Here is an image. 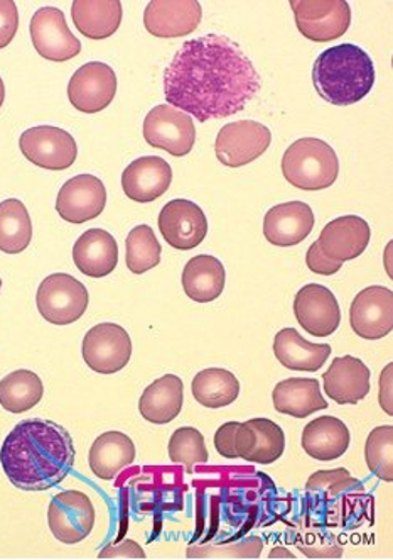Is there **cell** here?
Here are the masks:
<instances>
[{"mask_svg":"<svg viewBox=\"0 0 393 560\" xmlns=\"http://www.w3.org/2000/svg\"><path fill=\"white\" fill-rule=\"evenodd\" d=\"M260 75L237 43L206 34L181 46L164 71V97L200 122L240 113L259 94Z\"/></svg>","mask_w":393,"mask_h":560,"instance_id":"1","label":"cell"},{"mask_svg":"<svg viewBox=\"0 0 393 560\" xmlns=\"http://www.w3.org/2000/svg\"><path fill=\"white\" fill-rule=\"evenodd\" d=\"M74 457L70 432L51 420L19 422L0 447V464L9 481L29 493L61 485L73 469Z\"/></svg>","mask_w":393,"mask_h":560,"instance_id":"2","label":"cell"},{"mask_svg":"<svg viewBox=\"0 0 393 560\" xmlns=\"http://www.w3.org/2000/svg\"><path fill=\"white\" fill-rule=\"evenodd\" d=\"M312 82L321 98L346 107L370 94L376 85V67L365 49L346 43L321 52L312 68Z\"/></svg>","mask_w":393,"mask_h":560,"instance_id":"3","label":"cell"},{"mask_svg":"<svg viewBox=\"0 0 393 560\" xmlns=\"http://www.w3.org/2000/svg\"><path fill=\"white\" fill-rule=\"evenodd\" d=\"M283 173L293 187L308 191L324 190L338 179V154L323 139H297L284 153Z\"/></svg>","mask_w":393,"mask_h":560,"instance_id":"4","label":"cell"},{"mask_svg":"<svg viewBox=\"0 0 393 560\" xmlns=\"http://www.w3.org/2000/svg\"><path fill=\"white\" fill-rule=\"evenodd\" d=\"M88 302L85 284L71 275H49L37 288V311L52 325H70L80 320L88 308Z\"/></svg>","mask_w":393,"mask_h":560,"instance_id":"5","label":"cell"},{"mask_svg":"<svg viewBox=\"0 0 393 560\" xmlns=\"http://www.w3.org/2000/svg\"><path fill=\"white\" fill-rule=\"evenodd\" d=\"M290 8L297 30L311 42L342 38L352 24V9L345 0H293Z\"/></svg>","mask_w":393,"mask_h":560,"instance_id":"6","label":"cell"},{"mask_svg":"<svg viewBox=\"0 0 393 560\" xmlns=\"http://www.w3.org/2000/svg\"><path fill=\"white\" fill-rule=\"evenodd\" d=\"M272 132L257 120H237L219 129L215 151L222 165L240 168L262 156L271 147Z\"/></svg>","mask_w":393,"mask_h":560,"instance_id":"7","label":"cell"},{"mask_svg":"<svg viewBox=\"0 0 393 560\" xmlns=\"http://www.w3.org/2000/svg\"><path fill=\"white\" fill-rule=\"evenodd\" d=\"M82 354L90 370L110 376L129 364L132 358V340L123 327L105 322L86 332Z\"/></svg>","mask_w":393,"mask_h":560,"instance_id":"8","label":"cell"},{"mask_svg":"<svg viewBox=\"0 0 393 560\" xmlns=\"http://www.w3.org/2000/svg\"><path fill=\"white\" fill-rule=\"evenodd\" d=\"M144 139L148 147L159 148L176 158L193 150L196 129L193 119L172 105H157L144 119Z\"/></svg>","mask_w":393,"mask_h":560,"instance_id":"9","label":"cell"},{"mask_svg":"<svg viewBox=\"0 0 393 560\" xmlns=\"http://www.w3.org/2000/svg\"><path fill=\"white\" fill-rule=\"evenodd\" d=\"M95 506L82 491L68 490L56 494L49 503V530L56 540L67 546L80 544L88 538L95 527Z\"/></svg>","mask_w":393,"mask_h":560,"instance_id":"10","label":"cell"},{"mask_svg":"<svg viewBox=\"0 0 393 560\" xmlns=\"http://www.w3.org/2000/svg\"><path fill=\"white\" fill-rule=\"evenodd\" d=\"M19 148L33 165L49 172L70 168L79 156V147L73 136L55 126L27 129L19 139Z\"/></svg>","mask_w":393,"mask_h":560,"instance_id":"11","label":"cell"},{"mask_svg":"<svg viewBox=\"0 0 393 560\" xmlns=\"http://www.w3.org/2000/svg\"><path fill=\"white\" fill-rule=\"evenodd\" d=\"M29 30L34 48L46 60L64 63L82 52V43L74 38L60 9L41 8L34 12Z\"/></svg>","mask_w":393,"mask_h":560,"instance_id":"12","label":"cell"},{"mask_svg":"<svg viewBox=\"0 0 393 560\" xmlns=\"http://www.w3.org/2000/svg\"><path fill=\"white\" fill-rule=\"evenodd\" d=\"M116 94V71L102 61L83 65L68 83V98L80 113H100L111 104Z\"/></svg>","mask_w":393,"mask_h":560,"instance_id":"13","label":"cell"},{"mask_svg":"<svg viewBox=\"0 0 393 560\" xmlns=\"http://www.w3.org/2000/svg\"><path fill=\"white\" fill-rule=\"evenodd\" d=\"M157 222L164 241L178 250L194 249L209 234V221L203 209L184 198L166 203Z\"/></svg>","mask_w":393,"mask_h":560,"instance_id":"14","label":"cell"},{"mask_svg":"<svg viewBox=\"0 0 393 560\" xmlns=\"http://www.w3.org/2000/svg\"><path fill=\"white\" fill-rule=\"evenodd\" d=\"M107 206V188L95 175L68 179L56 198V212L70 224H85L97 219Z\"/></svg>","mask_w":393,"mask_h":560,"instance_id":"15","label":"cell"},{"mask_svg":"<svg viewBox=\"0 0 393 560\" xmlns=\"http://www.w3.org/2000/svg\"><path fill=\"white\" fill-rule=\"evenodd\" d=\"M294 315L302 329L314 337L333 336L342 324L338 299L323 284H306L297 292Z\"/></svg>","mask_w":393,"mask_h":560,"instance_id":"16","label":"cell"},{"mask_svg":"<svg viewBox=\"0 0 393 560\" xmlns=\"http://www.w3.org/2000/svg\"><path fill=\"white\" fill-rule=\"evenodd\" d=\"M349 325L357 336L379 340L393 329V293L385 287L361 290L349 308Z\"/></svg>","mask_w":393,"mask_h":560,"instance_id":"17","label":"cell"},{"mask_svg":"<svg viewBox=\"0 0 393 560\" xmlns=\"http://www.w3.org/2000/svg\"><path fill=\"white\" fill-rule=\"evenodd\" d=\"M203 20L196 0H153L145 8L144 26L156 38H182L194 33Z\"/></svg>","mask_w":393,"mask_h":560,"instance_id":"18","label":"cell"},{"mask_svg":"<svg viewBox=\"0 0 393 560\" xmlns=\"http://www.w3.org/2000/svg\"><path fill=\"white\" fill-rule=\"evenodd\" d=\"M286 451L284 430L269 419H252L240 423L235 432L237 459L247 463L272 464Z\"/></svg>","mask_w":393,"mask_h":560,"instance_id":"19","label":"cell"},{"mask_svg":"<svg viewBox=\"0 0 393 560\" xmlns=\"http://www.w3.org/2000/svg\"><path fill=\"white\" fill-rule=\"evenodd\" d=\"M370 225L358 215L338 217L321 231L318 246L333 261L360 258L370 244Z\"/></svg>","mask_w":393,"mask_h":560,"instance_id":"20","label":"cell"},{"mask_svg":"<svg viewBox=\"0 0 393 560\" xmlns=\"http://www.w3.org/2000/svg\"><path fill=\"white\" fill-rule=\"evenodd\" d=\"M171 182L172 168L159 156L139 158L122 173L123 194L139 203L154 202L163 197Z\"/></svg>","mask_w":393,"mask_h":560,"instance_id":"21","label":"cell"},{"mask_svg":"<svg viewBox=\"0 0 393 560\" xmlns=\"http://www.w3.org/2000/svg\"><path fill=\"white\" fill-rule=\"evenodd\" d=\"M314 222V212L308 203L299 200L281 203L265 213V240L274 246H297L311 234Z\"/></svg>","mask_w":393,"mask_h":560,"instance_id":"22","label":"cell"},{"mask_svg":"<svg viewBox=\"0 0 393 560\" xmlns=\"http://www.w3.org/2000/svg\"><path fill=\"white\" fill-rule=\"evenodd\" d=\"M370 370L353 355L334 359L324 373V393L338 405H357L370 393Z\"/></svg>","mask_w":393,"mask_h":560,"instance_id":"23","label":"cell"},{"mask_svg":"<svg viewBox=\"0 0 393 560\" xmlns=\"http://www.w3.org/2000/svg\"><path fill=\"white\" fill-rule=\"evenodd\" d=\"M73 261L86 277H108L119 262V244L105 229H88L74 243Z\"/></svg>","mask_w":393,"mask_h":560,"instance_id":"24","label":"cell"},{"mask_svg":"<svg viewBox=\"0 0 393 560\" xmlns=\"http://www.w3.org/2000/svg\"><path fill=\"white\" fill-rule=\"evenodd\" d=\"M138 451L132 439L119 430L102 433L90 448V469L97 478L110 481L134 463Z\"/></svg>","mask_w":393,"mask_h":560,"instance_id":"25","label":"cell"},{"mask_svg":"<svg viewBox=\"0 0 393 560\" xmlns=\"http://www.w3.org/2000/svg\"><path fill=\"white\" fill-rule=\"evenodd\" d=\"M272 400L278 413L289 415L296 419H306L315 411L330 407L321 395L320 382L311 377H289L277 383L272 392Z\"/></svg>","mask_w":393,"mask_h":560,"instance_id":"26","label":"cell"},{"mask_svg":"<svg viewBox=\"0 0 393 560\" xmlns=\"http://www.w3.org/2000/svg\"><path fill=\"white\" fill-rule=\"evenodd\" d=\"M352 435L338 417H318L305 427L302 448L315 460L340 459L348 451Z\"/></svg>","mask_w":393,"mask_h":560,"instance_id":"27","label":"cell"},{"mask_svg":"<svg viewBox=\"0 0 393 560\" xmlns=\"http://www.w3.org/2000/svg\"><path fill=\"white\" fill-rule=\"evenodd\" d=\"M184 400V386L181 377L176 374H166L153 385H148L139 400V411L147 422L164 425L181 413Z\"/></svg>","mask_w":393,"mask_h":560,"instance_id":"28","label":"cell"},{"mask_svg":"<svg viewBox=\"0 0 393 560\" xmlns=\"http://www.w3.org/2000/svg\"><path fill=\"white\" fill-rule=\"evenodd\" d=\"M119 0H76L71 5V20L80 33L90 39L110 38L122 24Z\"/></svg>","mask_w":393,"mask_h":560,"instance_id":"29","label":"cell"},{"mask_svg":"<svg viewBox=\"0 0 393 560\" xmlns=\"http://www.w3.org/2000/svg\"><path fill=\"white\" fill-rule=\"evenodd\" d=\"M330 345H311L296 329H283L275 336L274 354L287 370L314 373L331 355Z\"/></svg>","mask_w":393,"mask_h":560,"instance_id":"30","label":"cell"},{"mask_svg":"<svg viewBox=\"0 0 393 560\" xmlns=\"http://www.w3.org/2000/svg\"><path fill=\"white\" fill-rule=\"evenodd\" d=\"M227 283V271L215 256H194L182 271V288L186 295L198 303H210L218 299Z\"/></svg>","mask_w":393,"mask_h":560,"instance_id":"31","label":"cell"},{"mask_svg":"<svg viewBox=\"0 0 393 560\" xmlns=\"http://www.w3.org/2000/svg\"><path fill=\"white\" fill-rule=\"evenodd\" d=\"M45 395L41 377L29 370H17L0 380V407L11 413H26L37 404H41Z\"/></svg>","mask_w":393,"mask_h":560,"instance_id":"32","label":"cell"},{"mask_svg":"<svg viewBox=\"0 0 393 560\" xmlns=\"http://www.w3.org/2000/svg\"><path fill=\"white\" fill-rule=\"evenodd\" d=\"M194 400L206 408H223L234 404L240 395V382L231 371L210 368L194 376Z\"/></svg>","mask_w":393,"mask_h":560,"instance_id":"33","label":"cell"},{"mask_svg":"<svg viewBox=\"0 0 393 560\" xmlns=\"http://www.w3.org/2000/svg\"><path fill=\"white\" fill-rule=\"evenodd\" d=\"M33 241L29 212L17 198L0 203V250L5 255H19Z\"/></svg>","mask_w":393,"mask_h":560,"instance_id":"34","label":"cell"},{"mask_svg":"<svg viewBox=\"0 0 393 560\" xmlns=\"http://www.w3.org/2000/svg\"><path fill=\"white\" fill-rule=\"evenodd\" d=\"M159 241L153 228L142 224L129 232L126 241V262L130 273L144 275L160 262Z\"/></svg>","mask_w":393,"mask_h":560,"instance_id":"35","label":"cell"},{"mask_svg":"<svg viewBox=\"0 0 393 560\" xmlns=\"http://www.w3.org/2000/svg\"><path fill=\"white\" fill-rule=\"evenodd\" d=\"M365 460L377 478L393 481V427L383 425L371 430L365 444Z\"/></svg>","mask_w":393,"mask_h":560,"instance_id":"36","label":"cell"},{"mask_svg":"<svg viewBox=\"0 0 393 560\" xmlns=\"http://www.w3.org/2000/svg\"><path fill=\"white\" fill-rule=\"evenodd\" d=\"M167 451L172 463L184 464L190 471H193L194 464H206L210 459L203 433L194 427H181L176 430Z\"/></svg>","mask_w":393,"mask_h":560,"instance_id":"37","label":"cell"},{"mask_svg":"<svg viewBox=\"0 0 393 560\" xmlns=\"http://www.w3.org/2000/svg\"><path fill=\"white\" fill-rule=\"evenodd\" d=\"M360 485L357 479L352 478L346 469H333V471H320L312 475L308 481V490H326L330 497L349 490L352 486Z\"/></svg>","mask_w":393,"mask_h":560,"instance_id":"38","label":"cell"},{"mask_svg":"<svg viewBox=\"0 0 393 560\" xmlns=\"http://www.w3.org/2000/svg\"><path fill=\"white\" fill-rule=\"evenodd\" d=\"M19 27L17 5L12 0H0V49L8 48Z\"/></svg>","mask_w":393,"mask_h":560,"instance_id":"39","label":"cell"},{"mask_svg":"<svg viewBox=\"0 0 393 560\" xmlns=\"http://www.w3.org/2000/svg\"><path fill=\"white\" fill-rule=\"evenodd\" d=\"M306 265H308L312 273L324 275V277L336 275L343 268V262L333 261V259L324 255L323 250L318 246V241L309 247L308 255H306Z\"/></svg>","mask_w":393,"mask_h":560,"instance_id":"40","label":"cell"},{"mask_svg":"<svg viewBox=\"0 0 393 560\" xmlns=\"http://www.w3.org/2000/svg\"><path fill=\"white\" fill-rule=\"evenodd\" d=\"M238 425H240L238 422H228L216 430V453L225 457V459H237V453H235V432H237Z\"/></svg>","mask_w":393,"mask_h":560,"instance_id":"41","label":"cell"},{"mask_svg":"<svg viewBox=\"0 0 393 560\" xmlns=\"http://www.w3.org/2000/svg\"><path fill=\"white\" fill-rule=\"evenodd\" d=\"M392 364L383 370L382 376H380V392L379 400L380 407L383 408L386 415L393 417V405H392Z\"/></svg>","mask_w":393,"mask_h":560,"instance_id":"42","label":"cell"},{"mask_svg":"<svg viewBox=\"0 0 393 560\" xmlns=\"http://www.w3.org/2000/svg\"><path fill=\"white\" fill-rule=\"evenodd\" d=\"M130 557V559H144L145 553L138 544L134 541L127 540L123 544V547L120 549H105L104 552L100 553V559H105V557H110V559H116V557Z\"/></svg>","mask_w":393,"mask_h":560,"instance_id":"43","label":"cell"},{"mask_svg":"<svg viewBox=\"0 0 393 560\" xmlns=\"http://www.w3.org/2000/svg\"><path fill=\"white\" fill-rule=\"evenodd\" d=\"M5 101V86H4V80L0 79V107L4 105Z\"/></svg>","mask_w":393,"mask_h":560,"instance_id":"44","label":"cell"},{"mask_svg":"<svg viewBox=\"0 0 393 560\" xmlns=\"http://www.w3.org/2000/svg\"><path fill=\"white\" fill-rule=\"evenodd\" d=\"M0 290H2V280H0Z\"/></svg>","mask_w":393,"mask_h":560,"instance_id":"45","label":"cell"}]
</instances>
